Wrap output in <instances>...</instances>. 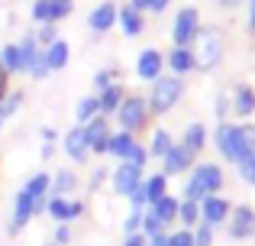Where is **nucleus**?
<instances>
[{
	"instance_id": "obj_1",
	"label": "nucleus",
	"mask_w": 255,
	"mask_h": 246,
	"mask_svg": "<svg viewBox=\"0 0 255 246\" xmlns=\"http://www.w3.org/2000/svg\"><path fill=\"white\" fill-rule=\"evenodd\" d=\"M210 143L217 146V152L223 156V162L239 165L246 156H252V152H255V123L223 120V123H217V130L210 133Z\"/></svg>"
},
{
	"instance_id": "obj_2",
	"label": "nucleus",
	"mask_w": 255,
	"mask_h": 246,
	"mask_svg": "<svg viewBox=\"0 0 255 246\" xmlns=\"http://www.w3.org/2000/svg\"><path fill=\"white\" fill-rule=\"evenodd\" d=\"M226 185V175L220 169V162H194V169L187 172L184 182V195L187 201H204L207 195H220Z\"/></svg>"
},
{
	"instance_id": "obj_3",
	"label": "nucleus",
	"mask_w": 255,
	"mask_h": 246,
	"mask_svg": "<svg viewBox=\"0 0 255 246\" xmlns=\"http://www.w3.org/2000/svg\"><path fill=\"white\" fill-rule=\"evenodd\" d=\"M191 49L197 55V71H217L226 58V32L220 26H200Z\"/></svg>"
},
{
	"instance_id": "obj_4",
	"label": "nucleus",
	"mask_w": 255,
	"mask_h": 246,
	"mask_svg": "<svg viewBox=\"0 0 255 246\" xmlns=\"http://www.w3.org/2000/svg\"><path fill=\"white\" fill-rule=\"evenodd\" d=\"M181 97H184V78H178V75H158L155 81L149 84L145 101H149L152 117H165V114H171V110L181 104Z\"/></svg>"
},
{
	"instance_id": "obj_5",
	"label": "nucleus",
	"mask_w": 255,
	"mask_h": 246,
	"mask_svg": "<svg viewBox=\"0 0 255 246\" xmlns=\"http://www.w3.org/2000/svg\"><path fill=\"white\" fill-rule=\"evenodd\" d=\"M117 123H120V130H126V133H142L145 126H149L152 120V110H149V101H145V94H136V91H129V94L123 97V104H120V110L117 114Z\"/></svg>"
},
{
	"instance_id": "obj_6",
	"label": "nucleus",
	"mask_w": 255,
	"mask_h": 246,
	"mask_svg": "<svg viewBox=\"0 0 255 246\" xmlns=\"http://www.w3.org/2000/svg\"><path fill=\"white\" fill-rule=\"evenodd\" d=\"M19 49V71L23 75H29L32 81H42V78H49V65H45V55H42V45L36 42V32H26L23 39L16 42Z\"/></svg>"
},
{
	"instance_id": "obj_7",
	"label": "nucleus",
	"mask_w": 255,
	"mask_h": 246,
	"mask_svg": "<svg viewBox=\"0 0 255 246\" xmlns=\"http://www.w3.org/2000/svg\"><path fill=\"white\" fill-rule=\"evenodd\" d=\"M36 214H45V201L32 198L26 188H19L16 198H13V214H10V224H6V234H10V237H19L26 227H29V221Z\"/></svg>"
},
{
	"instance_id": "obj_8",
	"label": "nucleus",
	"mask_w": 255,
	"mask_h": 246,
	"mask_svg": "<svg viewBox=\"0 0 255 246\" xmlns=\"http://www.w3.org/2000/svg\"><path fill=\"white\" fill-rule=\"evenodd\" d=\"M200 10L197 6H181L171 19V45H181V49H191L194 39L200 32Z\"/></svg>"
},
{
	"instance_id": "obj_9",
	"label": "nucleus",
	"mask_w": 255,
	"mask_h": 246,
	"mask_svg": "<svg viewBox=\"0 0 255 246\" xmlns=\"http://www.w3.org/2000/svg\"><path fill=\"white\" fill-rule=\"evenodd\" d=\"M75 13V0H36L29 10L32 23H62Z\"/></svg>"
},
{
	"instance_id": "obj_10",
	"label": "nucleus",
	"mask_w": 255,
	"mask_h": 246,
	"mask_svg": "<svg viewBox=\"0 0 255 246\" xmlns=\"http://www.w3.org/2000/svg\"><path fill=\"white\" fill-rule=\"evenodd\" d=\"M226 230H230V240H252L255 237V208L252 204H233Z\"/></svg>"
},
{
	"instance_id": "obj_11",
	"label": "nucleus",
	"mask_w": 255,
	"mask_h": 246,
	"mask_svg": "<svg viewBox=\"0 0 255 246\" xmlns=\"http://www.w3.org/2000/svg\"><path fill=\"white\" fill-rule=\"evenodd\" d=\"M142 178H145L142 169H136V165H129V162H120L117 169L110 172V188H113V195L129 198L132 191L142 185Z\"/></svg>"
},
{
	"instance_id": "obj_12",
	"label": "nucleus",
	"mask_w": 255,
	"mask_h": 246,
	"mask_svg": "<svg viewBox=\"0 0 255 246\" xmlns=\"http://www.w3.org/2000/svg\"><path fill=\"white\" fill-rule=\"evenodd\" d=\"M158 162H162V175H168V178H174V175H187V172L194 169V162H197V156H191V152L184 149V146L178 143V139H174V146L168 152H165L162 159H158Z\"/></svg>"
},
{
	"instance_id": "obj_13",
	"label": "nucleus",
	"mask_w": 255,
	"mask_h": 246,
	"mask_svg": "<svg viewBox=\"0 0 255 246\" xmlns=\"http://www.w3.org/2000/svg\"><path fill=\"white\" fill-rule=\"evenodd\" d=\"M230 211H233V201L223 195H207L200 201V221L210 224V227H223L230 221Z\"/></svg>"
},
{
	"instance_id": "obj_14",
	"label": "nucleus",
	"mask_w": 255,
	"mask_h": 246,
	"mask_svg": "<svg viewBox=\"0 0 255 246\" xmlns=\"http://www.w3.org/2000/svg\"><path fill=\"white\" fill-rule=\"evenodd\" d=\"M158 75H165V52H158L155 45H149V49H142L139 58H136V78L152 84Z\"/></svg>"
},
{
	"instance_id": "obj_15",
	"label": "nucleus",
	"mask_w": 255,
	"mask_h": 246,
	"mask_svg": "<svg viewBox=\"0 0 255 246\" xmlns=\"http://www.w3.org/2000/svg\"><path fill=\"white\" fill-rule=\"evenodd\" d=\"M110 117H94L91 123H84V136L91 146V156H107V143H110Z\"/></svg>"
},
{
	"instance_id": "obj_16",
	"label": "nucleus",
	"mask_w": 255,
	"mask_h": 246,
	"mask_svg": "<svg viewBox=\"0 0 255 246\" xmlns=\"http://www.w3.org/2000/svg\"><path fill=\"white\" fill-rule=\"evenodd\" d=\"M117 10H120V3H113V0L97 3L91 13H87V29H91L94 36H104V32H110L113 26H117Z\"/></svg>"
},
{
	"instance_id": "obj_17",
	"label": "nucleus",
	"mask_w": 255,
	"mask_h": 246,
	"mask_svg": "<svg viewBox=\"0 0 255 246\" xmlns=\"http://www.w3.org/2000/svg\"><path fill=\"white\" fill-rule=\"evenodd\" d=\"M62 149L65 156L71 159V162L84 165L87 159H91V146H87V136H84V126H71L68 133L62 136Z\"/></svg>"
},
{
	"instance_id": "obj_18",
	"label": "nucleus",
	"mask_w": 255,
	"mask_h": 246,
	"mask_svg": "<svg viewBox=\"0 0 255 246\" xmlns=\"http://www.w3.org/2000/svg\"><path fill=\"white\" fill-rule=\"evenodd\" d=\"M165 68H168V75H191V71H197V55H194V49H181V45H171V52L165 55Z\"/></svg>"
},
{
	"instance_id": "obj_19",
	"label": "nucleus",
	"mask_w": 255,
	"mask_h": 246,
	"mask_svg": "<svg viewBox=\"0 0 255 246\" xmlns=\"http://www.w3.org/2000/svg\"><path fill=\"white\" fill-rule=\"evenodd\" d=\"M117 26H120V32H123L126 39H136V36H142V32H145V13L126 3V6H120V10H117Z\"/></svg>"
},
{
	"instance_id": "obj_20",
	"label": "nucleus",
	"mask_w": 255,
	"mask_h": 246,
	"mask_svg": "<svg viewBox=\"0 0 255 246\" xmlns=\"http://www.w3.org/2000/svg\"><path fill=\"white\" fill-rule=\"evenodd\" d=\"M230 101H233V114L239 117V120H249L255 114V88L246 81H239L236 88L230 91Z\"/></svg>"
},
{
	"instance_id": "obj_21",
	"label": "nucleus",
	"mask_w": 255,
	"mask_h": 246,
	"mask_svg": "<svg viewBox=\"0 0 255 246\" xmlns=\"http://www.w3.org/2000/svg\"><path fill=\"white\" fill-rule=\"evenodd\" d=\"M42 55H45V65H49V75H55V71H65V68H68V62H71V45L58 36L52 45H45V49H42Z\"/></svg>"
},
{
	"instance_id": "obj_22",
	"label": "nucleus",
	"mask_w": 255,
	"mask_h": 246,
	"mask_svg": "<svg viewBox=\"0 0 255 246\" xmlns=\"http://www.w3.org/2000/svg\"><path fill=\"white\" fill-rule=\"evenodd\" d=\"M207 139H210V133H207V123L194 120L184 126V133H181V146H184L191 156H200V152L207 149Z\"/></svg>"
},
{
	"instance_id": "obj_23",
	"label": "nucleus",
	"mask_w": 255,
	"mask_h": 246,
	"mask_svg": "<svg viewBox=\"0 0 255 246\" xmlns=\"http://www.w3.org/2000/svg\"><path fill=\"white\" fill-rule=\"evenodd\" d=\"M78 188H81V178H78L75 169H58V172H52V188H49V195L71 198Z\"/></svg>"
},
{
	"instance_id": "obj_24",
	"label": "nucleus",
	"mask_w": 255,
	"mask_h": 246,
	"mask_svg": "<svg viewBox=\"0 0 255 246\" xmlns=\"http://www.w3.org/2000/svg\"><path fill=\"white\" fill-rule=\"evenodd\" d=\"M126 94H129V91H126V88H123L120 81H113L110 88H104V91H100V94H97V104H100V117H113V114H117Z\"/></svg>"
},
{
	"instance_id": "obj_25",
	"label": "nucleus",
	"mask_w": 255,
	"mask_h": 246,
	"mask_svg": "<svg viewBox=\"0 0 255 246\" xmlns=\"http://www.w3.org/2000/svg\"><path fill=\"white\" fill-rule=\"evenodd\" d=\"M45 214H49L55 224H75V217H71V198L49 195L45 198Z\"/></svg>"
},
{
	"instance_id": "obj_26",
	"label": "nucleus",
	"mask_w": 255,
	"mask_h": 246,
	"mask_svg": "<svg viewBox=\"0 0 255 246\" xmlns=\"http://www.w3.org/2000/svg\"><path fill=\"white\" fill-rule=\"evenodd\" d=\"M178 204H181V198L165 195V198H158L155 204H149V211L165 224V227H171V224H178Z\"/></svg>"
},
{
	"instance_id": "obj_27",
	"label": "nucleus",
	"mask_w": 255,
	"mask_h": 246,
	"mask_svg": "<svg viewBox=\"0 0 255 246\" xmlns=\"http://www.w3.org/2000/svg\"><path fill=\"white\" fill-rule=\"evenodd\" d=\"M174 146V136L165 126H155V130L149 133V143H145V149H149V159H162L165 152H168Z\"/></svg>"
},
{
	"instance_id": "obj_28",
	"label": "nucleus",
	"mask_w": 255,
	"mask_h": 246,
	"mask_svg": "<svg viewBox=\"0 0 255 246\" xmlns=\"http://www.w3.org/2000/svg\"><path fill=\"white\" fill-rule=\"evenodd\" d=\"M142 191H145V208H149V204H155L158 198L168 195V175H162V172L145 175L142 178Z\"/></svg>"
},
{
	"instance_id": "obj_29",
	"label": "nucleus",
	"mask_w": 255,
	"mask_h": 246,
	"mask_svg": "<svg viewBox=\"0 0 255 246\" xmlns=\"http://www.w3.org/2000/svg\"><path fill=\"white\" fill-rule=\"evenodd\" d=\"M132 143H136V136H132V133L113 130V133H110V143H107V156H113V159H120V162H123L126 152L132 149Z\"/></svg>"
},
{
	"instance_id": "obj_30",
	"label": "nucleus",
	"mask_w": 255,
	"mask_h": 246,
	"mask_svg": "<svg viewBox=\"0 0 255 246\" xmlns=\"http://www.w3.org/2000/svg\"><path fill=\"white\" fill-rule=\"evenodd\" d=\"M23 104H26V91H13L10 88V94L0 101V130H3V126L19 114V107H23Z\"/></svg>"
},
{
	"instance_id": "obj_31",
	"label": "nucleus",
	"mask_w": 255,
	"mask_h": 246,
	"mask_svg": "<svg viewBox=\"0 0 255 246\" xmlns=\"http://www.w3.org/2000/svg\"><path fill=\"white\" fill-rule=\"evenodd\" d=\"M97 114H100L97 94H84L81 101L75 104V126H84V123H91V120H94Z\"/></svg>"
},
{
	"instance_id": "obj_32",
	"label": "nucleus",
	"mask_w": 255,
	"mask_h": 246,
	"mask_svg": "<svg viewBox=\"0 0 255 246\" xmlns=\"http://www.w3.org/2000/svg\"><path fill=\"white\" fill-rule=\"evenodd\" d=\"M23 188L29 191L32 198L45 201V198H49V188H52V175H49V172H36V175H29V178L23 182Z\"/></svg>"
},
{
	"instance_id": "obj_33",
	"label": "nucleus",
	"mask_w": 255,
	"mask_h": 246,
	"mask_svg": "<svg viewBox=\"0 0 255 246\" xmlns=\"http://www.w3.org/2000/svg\"><path fill=\"white\" fill-rule=\"evenodd\" d=\"M178 224L187 230H194L200 224V201H187V198H181L178 204Z\"/></svg>"
},
{
	"instance_id": "obj_34",
	"label": "nucleus",
	"mask_w": 255,
	"mask_h": 246,
	"mask_svg": "<svg viewBox=\"0 0 255 246\" xmlns=\"http://www.w3.org/2000/svg\"><path fill=\"white\" fill-rule=\"evenodd\" d=\"M0 68H3L6 75H19V49H16V42H6L3 49H0Z\"/></svg>"
},
{
	"instance_id": "obj_35",
	"label": "nucleus",
	"mask_w": 255,
	"mask_h": 246,
	"mask_svg": "<svg viewBox=\"0 0 255 246\" xmlns=\"http://www.w3.org/2000/svg\"><path fill=\"white\" fill-rule=\"evenodd\" d=\"M117 75H120V68H117V65H110V68H97V71H94V78H91L94 94H100L104 88H110V84L117 81Z\"/></svg>"
},
{
	"instance_id": "obj_36",
	"label": "nucleus",
	"mask_w": 255,
	"mask_h": 246,
	"mask_svg": "<svg viewBox=\"0 0 255 246\" xmlns=\"http://www.w3.org/2000/svg\"><path fill=\"white\" fill-rule=\"evenodd\" d=\"M123 162H129V165H136V169H142V172H145V165H149L152 159H149V149H145V146L136 139V143H132V149L126 152V159H123Z\"/></svg>"
},
{
	"instance_id": "obj_37",
	"label": "nucleus",
	"mask_w": 255,
	"mask_h": 246,
	"mask_svg": "<svg viewBox=\"0 0 255 246\" xmlns=\"http://www.w3.org/2000/svg\"><path fill=\"white\" fill-rule=\"evenodd\" d=\"M165 230H168V227H165V224L158 221L149 208H145L142 211V227H139V234H142V237H155V234H165Z\"/></svg>"
},
{
	"instance_id": "obj_38",
	"label": "nucleus",
	"mask_w": 255,
	"mask_h": 246,
	"mask_svg": "<svg viewBox=\"0 0 255 246\" xmlns=\"http://www.w3.org/2000/svg\"><path fill=\"white\" fill-rule=\"evenodd\" d=\"M191 234H194V246H213V240H217V227H210V224H204V221H200Z\"/></svg>"
},
{
	"instance_id": "obj_39",
	"label": "nucleus",
	"mask_w": 255,
	"mask_h": 246,
	"mask_svg": "<svg viewBox=\"0 0 255 246\" xmlns=\"http://www.w3.org/2000/svg\"><path fill=\"white\" fill-rule=\"evenodd\" d=\"M71 240H75L71 224H55V230H52V246H71Z\"/></svg>"
},
{
	"instance_id": "obj_40",
	"label": "nucleus",
	"mask_w": 255,
	"mask_h": 246,
	"mask_svg": "<svg viewBox=\"0 0 255 246\" xmlns=\"http://www.w3.org/2000/svg\"><path fill=\"white\" fill-rule=\"evenodd\" d=\"M32 32H36V42L42 45V49H45V45H52V42L58 39L55 23H39V29H32Z\"/></svg>"
},
{
	"instance_id": "obj_41",
	"label": "nucleus",
	"mask_w": 255,
	"mask_h": 246,
	"mask_svg": "<svg viewBox=\"0 0 255 246\" xmlns=\"http://www.w3.org/2000/svg\"><path fill=\"white\" fill-rule=\"evenodd\" d=\"M236 172H239V178H243L246 185H252V188H255V152H252V156H246L243 162L236 165Z\"/></svg>"
},
{
	"instance_id": "obj_42",
	"label": "nucleus",
	"mask_w": 255,
	"mask_h": 246,
	"mask_svg": "<svg viewBox=\"0 0 255 246\" xmlns=\"http://www.w3.org/2000/svg\"><path fill=\"white\" fill-rule=\"evenodd\" d=\"M139 227H142V211L129 208V214H126V221H123V234L126 237H129V234H139Z\"/></svg>"
},
{
	"instance_id": "obj_43",
	"label": "nucleus",
	"mask_w": 255,
	"mask_h": 246,
	"mask_svg": "<svg viewBox=\"0 0 255 246\" xmlns=\"http://www.w3.org/2000/svg\"><path fill=\"white\" fill-rule=\"evenodd\" d=\"M171 246H194V234L187 227H181V230H171Z\"/></svg>"
},
{
	"instance_id": "obj_44",
	"label": "nucleus",
	"mask_w": 255,
	"mask_h": 246,
	"mask_svg": "<svg viewBox=\"0 0 255 246\" xmlns=\"http://www.w3.org/2000/svg\"><path fill=\"white\" fill-rule=\"evenodd\" d=\"M230 110H233V101H230V91H223V94L217 97V117H220V123L230 117Z\"/></svg>"
},
{
	"instance_id": "obj_45",
	"label": "nucleus",
	"mask_w": 255,
	"mask_h": 246,
	"mask_svg": "<svg viewBox=\"0 0 255 246\" xmlns=\"http://www.w3.org/2000/svg\"><path fill=\"white\" fill-rule=\"evenodd\" d=\"M107 178H110V175H107V169H104V165H97V169L91 172V182H87V191H100V185H104Z\"/></svg>"
},
{
	"instance_id": "obj_46",
	"label": "nucleus",
	"mask_w": 255,
	"mask_h": 246,
	"mask_svg": "<svg viewBox=\"0 0 255 246\" xmlns=\"http://www.w3.org/2000/svg\"><path fill=\"white\" fill-rule=\"evenodd\" d=\"M171 3H174V0H145V10H149V13H165Z\"/></svg>"
},
{
	"instance_id": "obj_47",
	"label": "nucleus",
	"mask_w": 255,
	"mask_h": 246,
	"mask_svg": "<svg viewBox=\"0 0 255 246\" xmlns=\"http://www.w3.org/2000/svg\"><path fill=\"white\" fill-rule=\"evenodd\" d=\"M149 243V237H142V234H129V237H123V243L120 246H145Z\"/></svg>"
},
{
	"instance_id": "obj_48",
	"label": "nucleus",
	"mask_w": 255,
	"mask_h": 246,
	"mask_svg": "<svg viewBox=\"0 0 255 246\" xmlns=\"http://www.w3.org/2000/svg\"><path fill=\"white\" fill-rule=\"evenodd\" d=\"M39 139H42V143H55L58 130H55V126H42V130H39Z\"/></svg>"
},
{
	"instance_id": "obj_49",
	"label": "nucleus",
	"mask_w": 255,
	"mask_h": 246,
	"mask_svg": "<svg viewBox=\"0 0 255 246\" xmlns=\"http://www.w3.org/2000/svg\"><path fill=\"white\" fill-rule=\"evenodd\" d=\"M145 246H171V237H168V230L165 234H155V237H149V243Z\"/></svg>"
},
{
	"instance_id": "obj_50",
	"label": "nucleus",
	"mask_w": 255,
	"mask_h": 246,
	"mask_svg": "<svg viewBox=\"0 0 255 246\" xmlns=\"http://www.w3.org/2000/svg\"><path fill=\"white\" fill-rule=\"evenodd\" d=\"M6 94H10V75H6V71L0 68V101H3Z\"/></svg>"
},
{
	"instance_id": "obj_51",
	"label": "nucleus",
	"mask_w": 255,
	"mask_h": 246,
	"mask_svg": "<svg viewBox=\"0 0 255 246\" xmlns=\"http://www.w3.org/2000/svg\"><path fill=\"white\" fill-rule=\"evenodd\" d=\"M217 6L230 13V10H239V6H243V0H217Z\"/></svg>"
},
{
	"instance_id": "obj_52",
	"label": "nucleus",
	"mask_w": 255,
	"mask_h": 246,
	"mask_svg": "<svg viewBox=\"0 0 255 246\" xmlns=\"http://www.w3.org/2000/svg\"><path fill=\"white\" fill-rule=\"evenodd\" d=\"M39 156H42V162H49V159L55 156V143H42V152H39Z\"/></svg>"
},
{
	"instance_id": "obj_53",
	"label": "nucleus",
	"mask_w": 255,
	"mask_h": 246,
	"mask_svg": "<svg viewBox=\"0 0 255 246\" xmlns=\"http://www.w3.org/2000/svg\"><path fill=\"white\" fill-rule=\"evenodd\" d=\"M249 32H255V6H249Z\"/></svg>"
},
{
	"instance_id": "obj_54",
	"label": "nucleus",
	"mask_w": 255,
	"mask_h": 246,
	"mask_svg": "<svg viewBox=\"0 0 255 246\" xmlns=\"http://www.w3.org/2000/svg\"><path fill=\"white\" fill-rule=\"evenodd\" d=\"M129 6H136V10H142V13H145V0H129Z\"/></svg>"
},
{
	"instance_id": "obj_55",
	"label": "nucleus",
	"mask_w": 255,
	"mask_h": 246,
	"mask_svg": "<svg viewBox=\"0 0 255 246\" xmlns=\"http://www.w3.org/2000/svg\"><path fill=\"white\" fill-rule=\"evenodd\" d=\"M249 6H255V0H249Z\"/></svg>"
},
{
	"instance_id": "obj_56",
	"label": "nucleus",
	"mask_w": 255,
	"mask_h": 246,
	"mask_svg": "<svg viewBox=\"0 0 255 246\" xmlns=\"http://www.w3.org/2000/svg\"><path fill=\"white\" fill-rule=\"evenodd\" d=\"M49 246H52V243H49Z\"/></svg>"
}]
</instances>
